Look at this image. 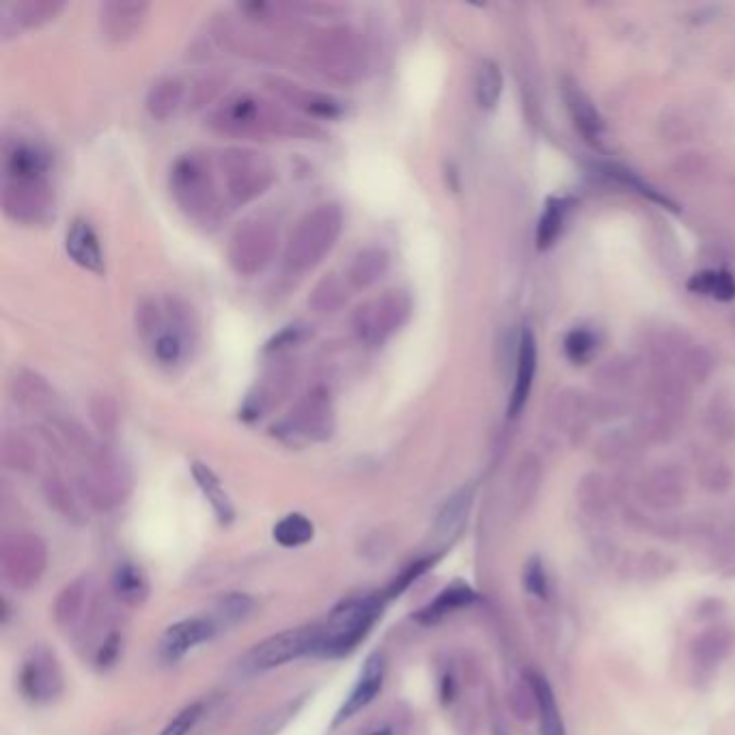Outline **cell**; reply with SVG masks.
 Returning <instances> with one entry per match:
<instances>
[{
  "instance_id": "1",
  "label": "cell",
  "mask_w": 735,
  "mask_h": 735,
  "mask_svg": "<svg viewBox=\"0 0 735 735\" xmlns=\"http://www.w3.org/2000/svg\"><path fill=\"white\" fill-rule=\"evenodd\" d=\"M207 126L220 134L251 138H315L322 130L315 123L289 113L266 97L255 93H235L220 102L210 115Z\"/></svg>"
},
{
  "instance_id": "2",
  "label": "cell",
  "mask_w": 735,
  "mask_h": 735,
  "mask_svg": "<svg viewBox=\"0 0 735 735\" xmlns=\"http://www.w3.org/2000/svg\"><path fill=\"white\" fill-rule=\"evenodd\" d=\"M169 190L190 220L203 227H214L225 216V201L214 177V164L205 154H182L169 171Z\"/></svg>"
},
{
  "instance_id": "3",
  "label": "cell",
  "mask_w": 735,
  "mask_h": 735,
  "mask_svg": "<svg viewBox=\"0 0 735 735\" xmlns=\"http://www.w3.org/2000/svg\"><path fill=\"white\" fill-rule=\"evenodd\" d=\"M307 50L317 72L339 85H356L371 69L367 41L352 26H326L309 39Z\"/></svg>"
},
{
  "instance_id": "4",
  "label": "cell",
  "mask_w": 735,
  "mask_h": 735,
  "mask_svg": "<svg viewBox=\"0 0 735 735\" xmlns=\"http://www.w3.org/2000/svg\"><path fill=\"white\" fill-rule=\"evenodd\" d=\"M343 231V212L337 203H322L304 214L285 244V263L294 272H307L328 257Z\"/></svg>"
},
{
  "instance_id": "5",
  "label": "cell",
  "mask_w": 735,
  "mask_h": 735,
  "mask_svg": "<svg viewBox=\"0 0 735 735\" xmlns=\"http://www.w3.org/2000/svg\"><path fill=\"white\" fill-rule=\"evenodd\" d=\"M384 595H360L341 602L332 610L328 623L322 628V639L317 645L315 656L320 658H343L358 647L360 641L373 628V623L382 615Z\"/></svg>"
},
{
  "instance_id": "6",
  "label": "cell",
  "mask_w": 735,
  "mask_h": 735,
  "mask_svg": "<svg viewBox=\"0 0 735 735\" xmlns=\"http://www.w3.org/2000/svg\"><path fill=\"white\" fill-rule=\"evenodd\" d=\"M218 171L223 175L227 199L233 205L253 203L276 182L274 162L251 147H227L220 151Z\"/></svg>"
},
{
  "instance_id": "7",
  "label": "cell",
  "mask_w": 735,
  "mask_h": 735,
  "mask_svg": "<svg viewBox=\"0 0 735 735\" xmlns=\"http://www.w3.org/2000/svg\"><path fill=\"white\" fill-rule=\"evenodd\" d=\"M335 432V408L324 386H315L272 427V434L291 445L324 442Z\"/></svg>"
},
{
  "instance_id": "8",
  "label": "cell",
  "mask_w": 735,
  "mask_h": 735,
  "mask_svg": "<svg viewBox=\"0 0 735 735\" xmlns=\"http://www.w3.org/2000/svg\"><path fill=\"white\" fill-rule=\"evenodd\" d=\"M276 248H279V229L272 220L248 218L229 238V266L238 276L251 279L270 266Z\"/></svg>"
},
{
  "instance_id": "9",
  "label": "cell",
  "mask_w": 735,
  "mask_h": 735,
  "mask_svg": "<svg viewBox=\"0 0 735 735\" xmlns=\"http://www.w3.org/2000/svg\"><path fill=\"white\" fill-rule=\"evenodd\" d=\"M412 313V300L404 289H388L354 311L352 328L365 345H384L406 326Z\"/></svg>"
},
{
  "instance_id": "10",
  "label": "cell",
  "mask_w": 735,
  "mask_h": 735,
  "mask_svg": "<svg viewBox=\"0 0 735 735\" xmlns=\"http://www.w3.org/2000/svg\"><path fill=\"white\" fill-rule=\"evenodd\" d=\"M3 212L13 223L46 225L54 216V190L48 175H3Z\"/></svg>"
},
{
  "instance_id": "11",
  "label": "cell",
  "mask_w": 735,
  "mask_h": 735,
  "mask_svg": "<svg viewBox=\"0 0 735 735\" xmlns=\"http://www.w3.org/2000/svg\"><path fill=\"white\" fill-rule=\"evenodd\" d=\"M82 492L97 507H115L128 496L132 488L130 468L119 455L97 449L89 457V466L80 477Z\"/></svg>"
},
{
  "instance_id": "12",
  "label": "cell",
  "mask_w": 735,
  "mask_h": 735,
  "mask_svg": "<svg viewBox=\"0 0 735 735\" xmlns=\"http://www.w3.org/2000/svg\"><path fill=\"white\" fill-rule=\"evenodd\" d=\"M320 639H322L320 626L285 630L281 634H274L270 639L253 647L251 654L246 656V669H251L253 673L279 669L291 660L315 654Z\"/></svg>"
},
{
  "instance_id": "13",
  "label": "cell",
  "mask_w": 735,
  "mask_h": 735,
  "mask_svg": "<svg viewBox=\"0 0 735 735\" xmlns=\"http://www.w3.org/2000/svg\"><path fill=\"white\" fill-rule=\"evenodd\" d=\"M48 565L44 539L33 533H18L3 546V572L11 587L31 589L41 580Z\"/></svg>"
},
{
  "instance_id": "14",
  "label": "cell",
  "mask_w": 735,
  "mask_h": 735,
  "mask_svg": "<svg viewBox=\"0 0 735 735\" xmlns=\"http://www.w3.org/2000/svg\"><path fill=\"white\" fill-rule=\"evenodd\" d=\"M63 669L59 658L46 647H33L20 669V688L33 703H50L63 692Z\"/></svg>"
},
{
  "instance_id": "15",
  "label": "cell",
  "mask_w": 735,
  "mask_h": 735,
  "mask_svg": "<svg viewBox=\"0 0 735 735\" xmlns=\"http://www.w3.org/2000/svg\"><path fill=\"white\" fill-rule=\"evenodd\" d=\"M151 5L143 0H108L97 11V22L104 39L113 44H126L143 31Z\"/></svg>"
},
{
  "instance_id": "16",
  "label": "cell",
  "mask_w": 735,
  "mask_h": 735,
  "mask_svg": "<svg viewBox=\"0 0 735 735\" xmlns=\"http://www.w3.org/2000/svg\"><path fill=\"white\" fill-rule=\"evenodd\" d=\"M266 87L270 93L279 97V100H283L291 108L300 110V113L307 117L337 119L343 115V104L341 100H337V97H332L322 91H315L311 87L298 85V82L294 80L272 76L266 80Z\"/></svg>"
},
{
  "instance_id": "17",
  "label": "cell",
  "mask_w": 735,
  "mask_h": 735,
  "mask_svg": "<svg viewBox=\"0 0 735 735\" xmlns=\"http://www.w3.org/2000/svg\"><path fill=\"white\" fill-rule=\"evenodd\" d=\"M384 675H386V660L382 651H376L365 660V667L360 671L354 688L350 690V695L345 697L341 710L337 712L335 725H343L345 720L354 718L358 712H363L367 705L373 703L384 686Z\"/></svg>"
},
{
  "instance_id": "18",
  "label": "cell",
  "mask_w": 735,
  "mask_h": 735,
  "mask_svg": "<svg viewBox=\"0 0 735 735\" xmlns=\"http://www.w3.org/2000/svg\"><path fill=\"white\" fill-rule=\"evenodd\" d=\"M291 386H294V369L283 363L272 367L270 371H266V376L257 382L253 393L246 397L240 416L246 421L261 419V416L270 412L274 406H279V401L287 397Z\"/></svg>"
},
{
  "instance_id": "19",
  "label": "cell",
  "mask_w": 735,
  "mask_h": 735,
  "mask_svg": "<svg viewBox=\"0 0 735 735\" xmlns=\"http://www.w3.org/2000/svg\"><path fill=\"white\" fill-rule=\"evenodd\" d=\"M63 9V0H18V3H9L3 7L0 33L11 37L18 31L39 29V26L57 20Z\"/></svg>"
},
{
  "instance_id": "20",
  "label": "cell",
  "mask_w": 735,
  "mask_h": 735,
  "mask_svg": "<svg viewBox=\"0 0 735 735\" xmlns=\"http://www.w3.org/2000/svg\"><path fill=\"white\" fill-rule=\"evenodd\" d=\"M52 154L31 138H7L3 145V175H48Z\"/></svg>"
},
{
  "instance_id": "21",
  "label": "cell",
  "mask_w": 735,
  "mask_h": 735,
  "mask_svg": "<svg viewBox=\"0 0 735 735\" xmlns=\"http://www.w3.org/2000/svg\"><path fill=\"white\" fill-rule=\"evenodd\" d=\"M216 632L218 623L212 617L184 619L179 623H173V626L164 632L160 649L166 660H179L190 654L194 647L210 641Z\"/></svg>"
},
{
  "instance_id": "22",
  "label": "cell",
  "mask_w": 735,
  "mask_h": 735,
  "mask_svg": "<svg viewBox=\"0 0 735 735\" xmlns=\"http://www.w3.org/2000/svg\"><path fill=\"white\" fill-rule=\"evenodd\" d=\"M65 251L69 259H72L82 270L102 274L106 268L100 238H97L95 229L85 218H74L72 225L67 227Z\"/></svg>"
},
{
  "instance_id": "23",
  "label": "cell",
  "mask_w": 735,
  "mask_h": 735,
  "mask_svg": "<svg viewBox=\"0 0 735 735\" xmlns=\"http://www.w3.org/2000/svg\"><path fill=\"white\" fill-rule=\"evenodd\" d=\"M473 501H475V488L473 485H466V488L457 490L449 501L442 505L434 524V539L440 546H451L455 539L462 535L470 516V509H473Z\"/></svg>"
},
{
  "instance_id": "24",
  "label": "cell",
  "mask_w": 735,
  "mask_h": 735,
  "mask_svg": "<svg viewBox=\"0 0 735 735\" xmlns=\"http://www.w3.org/2000/svg\"><path fill=\"white\" fill-rule=\"evenodd\" d=\"M9 393L18 406L33 412L50 410L57 401V393H54L50 382L33 369L16 371V376L9 382Z\"/></svg>"
},
{
  "instance_id": "25",
  "label": "cell",
  "mask_w": 735,
  "mask_h": 735,
  "mask_svg": "<svg viewBox=\"0 0 735 735\" xmlns=\"http://www.w3.org/2000/svg\"><path fill=\"white\" fill-rule=\"evenodd\" d=\"M535 371H537V343L533 332L526 328L520 337V345H518V365H516V382H513V391L509 397V408L507 414L518 416L522 412V408L526 406V399L531 395L533 388V380H535Z\"/></svg>"
},
{
  "instance_id": "26",
  "label": "cell",
  "mask_w": 735,
  "mask_h": 735,
  "mask_svg": "<svg viewBox=\"0 0 735 735\" xmlns=\"http://www.w3.org/2000/svg\"><path fill=\"white\" fill-rule=\"evenodd\" d=\"M733 641H735V636L731 628L727 626L707 628L705 632L697 636L695 641H692V647H690L692 662H695L699 669L718 667V664L729 656Z\"/></svg>"
},
{
  "instance_id": "27",
  "label": "cell",
  "mask_w": 735,
  "mask_h": 735,
  "mask_svg": "<svg viewBox=\"0 0 735 735\" xmlns=\"http://www.w3.org/2000/svg\"><path fill=\"white\" fill-rule=\"evenodd\" d=\"M391 266V255L382 246H365L352 257L348 268V281L356 289L376 285Z\"/></svg>"
},
{
  "instance_id": "28",
  "label": "cell",
  "mask_w": 735,
  "mask_h": 735,
  "mask_svg": "<svg viewBox=\"0 0 735 735\" xmlns=\"http://www.w3.org/2000/svg\"><path fill=\"white\" fill-rule=\"evenodd\" d=\"M186 87L179 78H162L151 85L145 97L147 113L156 121L171 119L184 104Z\"/></svg>"
},
{
  "instance_id": "29",
  "label": "cell",
  "mask_w": 735,
  "mask_h": 735,
  "mask_svg": "<svg viewBox=\"0 0 735 735\" xmlns=\"http://www.w3.org/2000/svg\"><path fill=\"white\" fill-rule=\"evenodd\" d=\"M87 604H89V580L80 578L61 591L57 604H54V619H57L63 630H72L85 619Z\"/></svg>"
},
{
  "instance_id": "30",
  "label": "cell",
  "mask_w": 735,
  "mask_h": 735,
  "mask_svg": "<svg viewBox=\"0 0 735 735\" xmlns=\"http://www.w3.org/2000/svg\"><path fill=\"white\" fill-rule=\"evenodd\" d=\"M192 477H194V481H197L203 496L207 498V501H210L220 524H229L233 520V505H231L229 494L225 492L223 483H220V479L216 477L214 470L210 466L201 464V462H194L192 464Z\"/></svg>"
},
{
  "instance_id": "31",
  "label": "cell",
  "mask_w": 735,
  "mask_h": 735,
  "mask_svg": "<svg viewBox=\"0 0 735 735\" xmlns=\"http://www.w3.org/2000/svg\"><path fill=\"white\" fill-rule=\"evenodd\" d=\"M475 600H477V593L470 587L451 585L449 589L442 591L432 604H427L425 608L419 610V613H416V621L425 623V626H432V623L440 621L442 617L451 615L453 610H460L468 604H473Z\"/></svg>"
},
{
  "instance_id": "32",
  "label": "cell",
  "mask_w": 735,
  "mask_h": 735,
  "mask_svg": "<svg viewBox=\"0 0 735 735\" xmlns=\"http://www.w3.org/2000/svg\"><path fill=\"white\" fill-rule=\"evenodd\" d=\"M272 537L274 542L283 548H302L315 537V526L307 516H302V513H289V516L281 518L274 524Z\"/></svg>"
},
{
  "instance_id": "33",
  "label": "cell",
  "mask_w": 735,
  "mask_h": 735,
  "mask_svg": "<svg viewBox=\"0 0 735 735\" xmlns=\"http://www.w3.org/2000/svg\"><path fill=\"white\" fill-rule=\"evenodd\" d=\"M113 589L121 602L128 606H141L149 598V582L136 565H121L113 578Z\"/></svg>"
},
{
  "instance_id": "34",
  "label": "cell",
  "mask_w": 735,
  "mask_h": 735,
  "mask_svg": "<svg viewBox=\"0 0 735 735\" xmlns=\"http://www.w3.org/2000/svg\"><path fill=\"white\" fill-rule=\"evenodd\" d=\"M531 682L535 686L537 692V701H539V727H542V735H565V727H563V718L557 707V699H554V692L550 688V684L546 682V677L542 675H531Z\"/></svg>"
},
{
  "instance_id": "35",
  "label": "cell",
  "mask_w": 735,
  "mask_h": 735,
  "mask_svg": "<svg viewBox=\"0 0 735 735\" xmlns=\"http://www.w3.org/2000/svg\"><path fill=\"white\" fill-rule=\"evenodd\" d=\"M570 205L572 201H567V199H550L546 203V210L542 218H539V227H537L539 251H546V248H550L554 242H557V238L563 231L565 216L567 212H570Z\"/></svg>"
},
{
  "instance_id": "36",
  "label": "cell",
  "mask_w": 735,
  "mask_h": 735,
  "mask_svg": "<svg viewBox=\"0 0 735 735\" xmlns=\"http://www.w3.org/2000/svg\"><path fill=\"white\" fill-rule=\"evenodd\" d=\"M345 300H348L345 283L339 281L335 274H328L313 287L309 296V307L315 313H335L343 307Z\"/></svg>"
},
{
  "instance_id": "37",
  "label": "cell",
  "mask_w": 735,
  "mask_h": 735,
  "mask_svg": "<svg viewBox=\"0 0 735 735\" xmlns=\"http://www.w3.org/2000/svg\"><path fill=\"white\" fill-rule=\"evenodd\" d=\"M501 93H503L501 67H498L494 61H483L477 69V80H475L477 104L485 110H490L496 106Z\"/></svg>"
},
{
  "instance_id": "38",
  "label": "cell",
  "mask_w": 735,
  "mask_h": 735,
  "mask_svg": "<svg viewBox=\"0 0 735 735\" xmlns=\"http://www.w3.org/2000/svg\"><path fill=\"white\" fill-rule=\"evenodd\" d=\"M688 289L723 302L735 298V281L729 272H699L688 281Z\"/></svg>"
},
{
  "instance_id": "39",
  "label": "cell",
  "mask_w": 735,
  "mask_h": 735,
  "mask_svg": "<svg viewBox=\"0 0 735 735\" xmlns=\"http://www.w3.org/2000/svg\"><path fill=\"white\" fill-rule=\"evenodd\" d=\"M3 462L20 473H31L37 464V453L29 440L20 434L3 436Z\"/></svg>"
},
{
  "instance_id": "40",
  "label": "cell",
  "mask_w": 735,
  "mask_h": 735,
  "mask_svg": "<svg viewBox=\"0 0 735 735\" xmlns=\"http://www.w3.org/2000/svg\"><path fill=\"white\" fill-rule=\"evenodd\" d=\"M136 332L141 335L145 341H154L158 337V332L164 326V304H158L156 300L145 298L138 302L136 307Z\"/></svg>"
},
{
  "instance_id": "41",
  "label": "cell",
  "mask_w": 735,
  "mask_h": 735,
  "mask_svg": "<svg viewBox=\"0 0 735 735\" xmlns=\"http://www.w3.org/2000/svg\"><path fill=\"white\" fill-rule=\"evenodd\" d=\"M509 707H511L513 716L520 720H533L539 714V701H537V692H535L531 677L520 679V682L511 686Z\"/></svg>"
},
{
  "instance_id": "42",
  "label": "cell",
  "mask_w": 735,
  "mask_h": 735,
  "mask_svg": "<svg viewBox=\"0 0 735 735\" xmlns=\"http://www.w3.org/2000/svg\"><path fill=\"white\" fill-rule=\"evenodd\" d=\"M89 414L93 425L100 429L102 434H113L117 425H119V406L117 401L106 395V393H97L91 397L89 401Z\"/></svg>"
},
{
  "instance_id": "43",
  "label": "cell",
  "mask_w": 735,
  "mask_h": 735,
  "mask_svg": "<svg viewBox=\"0 0 735 735\" xmlns=\"http://www.w3.org/2000/svg\"><path fill=\"white\" fill-rule=\"evenodd\" d=\"M255 602L246 593H227L216 606V623H238L251 613Z\"/></svg>"
},
{
  "instance_id": "44",
  "label": "cell",
  "mask_w": 735,
  "mask_h": 735,
  "mask_svg": "<svg viewBox=\"0 0 735 735\" xmlns=\"http://www.w3.org/2000/svg\"><path fill=\"white\" fill-rule=\"evenodd\" d=\"M595 345H598V341H595V335L591 330L576 328L565 337V354L572 360V363L582 365L593 356Z\"/></svg>"
},
{
  "instance_id": "45",
  "label": "cell",
  "mask_w": 735,
  "mask_h": 735,
  "mask_svg": "<svg viewBox=\"0 0 735 735\" xmlns=\"http://www.w3.org/2000/svg\"><path fill=\"white\" fill-rule=\"evenodd\" d=\"M567 102H570L574 119L582 132H598L602 128V119L598 117V113H595L593 106L585 100V97L580 95V91H574V95L567 97Z\"/></svg>"
},
{
  "instance_id": "46",
  "label": "cell",
  "mask_w": 735,
  "mask_h": 735,
  "mask_svg": "<svg viewBox=\"0 0 735 735\" xmlns=\"http://www.w3.org/2000/svg\"><path fill=\"white\" fill-rule=\"evenodd\" d=\"M434 561H436V557H427V559H419V561H414L412 565H408L406 570L401 572V574L391 582V585H388V589H386V593H384V598H386V600L399 598V595L404 593V591L412 585V582L427 570L429 565H434Z\"/></svg>"
},
{
  "instance_id": "47",
  "label": "cell",
  "mask_w": 735,
  "mask_h": 735,
  "mask_svg": "<svg viewBox=\"0 0 735 735\" xmlns=\"http://www.w3.org/2000/svg\"><path fill=\"white\" fill-rule=\"evenodd\" d=\"M203 710H205L203 703H192L184 707V710L162 729L160 735H188L194 727H197V723L203 716Z\"/></svg>"
},
{
  "instance_id": "48",
  "label": "cell",
  "mask_w": 735,
  "mask_h": 735,
  "mask_svg": "<svg viewBox=\"0 0 735 735\" xmlns=\"http://www.w3.org/2000/svg\"><path fill=\"white\" fill-rule=\"evenodd\" d=\"M535 490H537V470L524 464V466L518 470L516 488H513V496H516V507H518V509L529 507L531 498L535 496Z\"/></svg>"
},
{
  "instance_id": "49",
  "label": "cell",
  "mask_w": 735,
  "mask_h": 735,
  "mask_svg": "<svg viewBox=\"0 0 735 735\" xmlns=\"http://www.w3.org/2000/svg\"><path fill=\"white\" fill-rule=\"evenodd\" d=\"M524 589L537 598H546L548 595V576L544 565L539 559H531L524 567Z\"/></svg>"
},
{
  "instance_id": "50",
  "label": "cell",
  "mask_w": 735,
  "mask_h": 735,
  "mask_svg": "<svg viewBox=\"0 0 735 735\" xmlns=\"http://www.w3.org/2000/svg\"><path fill=\"white\" fill-rule=\"evenodd\" d=\"M309 337V328L304 324H291V326H285L279 335H274L268 345H266V352H281V350H287L291 348V345H298L302 343L304 339Z\"/></svg>"
},
{
  "instance_id": "51",
  "label": "cell",
  "mask_w": 735,
  "mask_h": 735,
  "mask_svg": "<svg viewBox=\"0 0 735 735\" xmlns=\"http://www.w3.org/2000/svg\"><path fill=\"white\" fill-rule=\"evenodd\" d=\"M46 494H48V498H50V503L54 505V507H59V509H63V511H74V505H72V498H69V494H67V490H65V485H63V481H59V479H48L46 481Z\"/></svg>"
},
{
  "instance_id": "52",
  "label": "cell",
  "mask_w": 735,
  "mask_h": 735,
  "mask_svg": "<svg viewBox=\"0 0 735 735\" xmlns=\"http://www.w3.org/2000/svg\"><path fill=\"white\" fill-rule=\"evenodd\" d=\"M119 647H121L119 636L117 634H110L108 639L102 643L100 651H97V664H100L102 669L110 667V664H113L117 660V656H119Z\"/></svg>"
},
{
  "instance_id": "53",
  "label": "cell",
  "mask_w": 735,
  "mask_h": 735,
  "mask_svg": "<svg viewBox=\"0 0 735 735\" xmlns=\"http://www.w3.org/2000/svg\"><path fill=\"white\" fill-rule=\"evenodd\" d=\"M369 735H393V733H391V729H378V731H373Z\"/></svg>"
},
{
  "instance_id": "54",
  "label": "cell",
  "mask_w": 735,
  "mask_h": 735,
  "mask_svg": "<svg viewBox=\"0 0 735 735\" xmlns=\"http://www.w3.org/2000/svg\"><path fill=\"white\" fill-rule=\"evenodd\" d=\"M494 735H507V733H505V729H503V727H496Z\"/></svg>"
}]
</instances>
